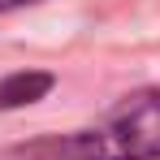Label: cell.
I'll return each instance as SVG.
<instances>
[{"label":"cell","instance_id":"obj_1","mask_svg":"<svg viewBox=\"0 0 160 160\" xmlns=\"http://www.w3.org/2000/svg\"><path fill=\"white\" fill-rule=\"evenodd\" d=\"M26 160H160V91H134L87 130L48 138Z\"/></svg>","mask_w":160,"mask_h":160},{"label":"cell","instance_id":"obj_3","mask_svg":"<svg viewBox=\"0 0 160 160\" xmlns=\"http://www.w3.org/2000/svg\"><path fill=\"white\" fill-rule=\"evenodd\" d=\"M22 4H35V0H0V13H9V9H22Z\"/></svg>","mask_w":160,"mask_h":160},{"label":"cell","instance_id":"obj_2","mask_svg":"<svg viewBox=\"0 0 160 160\" xmlns=\"http://www.w3.org/2000/svg\"><path fill=\"white\" fill-rule=\"evenodd\" d=\"M48 91H52V74H39V69H30V74H9V78L0 82V108L35 104V100H43Z\"/></svg>","mask_w":160,"mask_h":160}]
</instances>
